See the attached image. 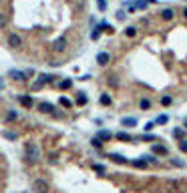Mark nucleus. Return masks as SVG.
I'll list each match as a JSON object with an SVG mask.
<instances>
[{
    "mask_svg": "<svg viewBox=\"0 0 187 193\" xmlns=\"http://www.w3.org/2000/svg\"><path fill=\"white\" fill-rule=\"evenodd\" d=\"M24 159H26V163H30V165L38 163V159H40V149H38V145H34V143L24 145Z\"/></svg>",
    "mask_w": 187,
    "mask_h": 193,
    "instance_id": "obj_1",
    "label": "nucleus"
},
{
    "mask_svg": "<svg viewBox=\"0 0 187 193\" xmlns=\"http://www.w3.org/2000/svg\"><path fill=\"white\" fill-rule=\"evenodd\" d=\"M32 189L34 193H48V183L44 181V179H34V183H32Z\"/></svg>",
    "mask_w": 187,
    "mask_h": 193,
    "instance_id": "obj_2",
    "label": "nucleus"
},
{
    "mask_svg": "<svg viewBox=\"0 0 187 193\" xmlns=\"http://www.w3.org/2000/svg\"><path fill=\"white\" fill-rule=\"evenodd\" d=\"M52 48L57 50V53H62V50L66 48V36H58L57 40L52 42Z\"/></svg>",
    "mask_w": 187,
    "mask_h": 193,
    "instance_id": "obj_3",
    "label": "nucleus"
},
{
    "mask_svg": "<svg viewBox=\"0 0 187 193\" xmlns=\"http://www.w3.org/2000/svg\"><path fill=\"white\" fill-rule=\"evenodd\" d=\"M38 111L40 113H46V115H54V105H50V103H38Z\"/></svg>",
    "mask_w": 187,
    "mask_h": 193,
    "instance_id": "obj_4",
    "label": "nucleus"
},
{
    "mask_svg": "<svg viewBox=\"0 0 187 193\" xmlns=\"http://www.w3.org/2000/svg\"><path fill=\"white\" fill-rule=\"evenodd\" d=\"M8 44H10L12 48H18V46H22V38H20L18 34H10V36H8Z\"/></svg>",
    "mask_w": 187,
    "mask_h": 193,
    "instance_id": "obj_5",
    "label": "nucleus"
},
{
    "mask_svg": "<svg viewBox=\"0 0 187 193\" xmlns=\"http://www.w3.org/2000/svg\"><path fill=\"white\" fill-rule=\"evenodd\" d=\"M8 76H10V79H14V80H26V72L16 71V68H12V71L8 72Z\"/></svg>",
    "mask_w": 187,
    "mask_h": 193,
    "instance_id": "obj_6",
    "label": "nucleus"
},
{
    "mask_svg": "<svg viewBox=\"0 0 187 193\" xmlns=\"http://www.w3.org/2000/svg\"><path fill=\"white\" fill-rule=\"evenodd\" d=\"M109 58H111L109 53H99V54H97V62H99V64H107Z\"/></svg>",
    "mask_w": 187,
    "mask_h": 193,
    "instance_id": "obj_7",
    "label": "nucleus"
},
{
    "mask_svg": "<svg viewBox=\"0 0 187 193\" xmlns=\"http://www.w3.org/2000/svg\"><path fill=\"white\" fill-rule=\"evenodd\" d=\"M153 153H157V155H167V147H165V145H153Z\"/></svg>",
    "mask_w": 187,
    "mask_h": 193,
    "instance_id": "obj_8",
    "label": "nucleus"
},
{
    "mask_svg": "<svg viewBox=\"0 0 187 193\" xmlns=\"http://www.w3.org/2000/svg\"><path fill=\"white\" fill-rule=\"evenodd\" d=\"M173 16H175V12H173L171 8H165V10L161 12V18H163V20H171Z\"/></svg>",
    "mask_w": 187,
    "mask_h": 193,
    "instance_id": "obj_9",
    "label": "nucleus"
},
{
    "mask_svg": "<svg viewBox=\"0 0 187 193\" xmlns=\"http://www.w3.org/2000/svg\"><path fill=\"white\" fill-rule=\"evenodd\" d=\"M121 123H123V127H135V125H137V119H133V117H125Z\"/></svg>",
    "mask_w": 187,
    "mask_h": 193,
    "instance_id": "obj_10",
    "label": "nucleus"
},
{
    "mask_svg": "<svg viewBox=\"0 0 187 193\" xmlns=\"http://www.w3.org/2000/svg\"><path fill=\"white\" fill-rule=\"evenodd\" d=\"M20 103H22V107H26V109H30V107H32V99L28 97V95L20 97Z\"/></svg>",
    "mask_w": 187,
    "mask_h": 193,
    "instance_id": "obj_11",
    "label": "nucleus"
},
{
    "mask_svg": "<svg viewBox=\"0 0 187 193\" xmlns=\"http://www.w3.org/2000/svg\"><path fill=\"white\" fill-rule=\"evenodd\" d=\"M117 139H119V141H133V137H131L129 133L121 131V133H117Z\"/></svg>",
    "mask_w": 187,
    "mask_h": 193,
    "instance_id": "obj_12",
    "label": "nucleus"
},
{
    "mask_svg": "<svg viewBox=\"0 0 187 193\" xmlns=\"http://www.w3.org/2000/svg\"><path fill=\"white\" fill-rule=\"evenodd\" d=\"M71 87H73V80L71 79H65V80L58 83V89H71Z\"/></svg>",
    "mask_w": 187,
    "mask_h": 193,
    "instance_id": "obj_13",
    "label": "nucleus"
},
{
    "mask_svg": "<svg viewBox=\"0 0 187 193\" xmlns=\"http://www.w3.org/2000/svg\"><path fill=\"white\" fill-rule=\"evenodd\" d=\"M99 141H109L111 139V133L109 131H99V137H97Z\"/></svg>",
    "mask_w": 187,
    "mask_h": 193,
    "instance_id": "obj_14",
    "label": "nucleus"
},
{
    "mask_svg": "<svg viewBox=\"0 0 187 193\" xmlns=\"http://www.w3.org/2000/svg\"><path fill=\"white\" fill-rule=\"evenodd\" d=\"M173 137H175V139H181V141H183L185 131H183V129H173Z\"/></svg>",
    "mask_w": 187,
    "mask_h": 193,
    "instance_id": "obj_15",
    "label": "nucleus"
},
{
    "mask_svg": "<svg viewBox=\"0 0 187 193\" xmlns=\"http://www.w3.org/2000/svg\"><path fill=\"white\" fill-rule=\"evenodd\" d=\"M99 103H101V105H105V107H109V105H111V97H109V95H101Z\"/></svg>",
    "mask_w": 187,
    "mask_h": 193,
    "instance_id": "obj_16",
    "label": "nucleus"
},
{
    "mask_svg": "<svg viewBox=\"0 0 187 193\" xmlns=\"http://www.w3.org/2000/svg\"><path fill=\"white\" fill-rule=\"evenodd\" d=\"M133 167H137V169H145L147 163L143 161V159H135V161H133Z\"/></svg>",
    "mask_w": 187,
    "mask_h": 193,
    "instance_id": "obj_17",
    "label": "nucleus"
},
{
    "mask_svg": "<svg viewBox=\"0 0 187 193\" xmlns=\"http://www.w3.org/2000/svg\"><path fill=\"white\" fill-rule=\"evenodd\" d=\"M76 105H87V97H84V93H79V97H76Z\"/></svg>",
    "mask_w": 187,
    "mask_h": 193,
    "instance_id": "obj_18",
    "label": "nucleus"
},
{
    "mask_svg": "<svg viewBox=\"0 0 187 193\" xmlns=\"http://www.w3.org/2000/svg\"><path fill=\"white\" fill-rule=\"evenodd\" d=\"M139 107H141L143 111H147V109H149V107H151V101H149V99H143V101L139 103Z\"/></svg>",
    "mask_w": 187,
    "mask_h": 193,
    "instance_id": "obj_19",
    "label": "nucleus"
},
{
    "mask_svg": "<svg viewBox=\"0 0 187 193\" xmlns=\"http://www.w3.org/2000/svg\"><path fill=\"white\" fill-rule=\"evenodd\" d=\"M58 103H61L62 107H66V109H71V107H73V103H71L66 97H61V101H58Z\"/></svg>",
    "mask_w": 187,
    "mask_h": 193,
    "instance_id": "obj_20",
    "label": "nucleus"
},
{
    "mask_svg": "<svg viewBox=\"0 0 187 193\" xmlns=\"http://www.w3.org/2000/svg\"><path fill=\"white\" fill-rule=\"evenodd\" d=\"M171 103H173V99L169 97V95H165L163 99H161V105H163V107H169V105H171Z\"/></svg>",
    "mask_w": 187,
    "mask_h": 193,
    "instance_id": "obj_21",
    "label": "nucleus"
},
{
    "mask_svg": "<svg viewBox=\"0 0 187 193\" xmlns=\"http://www.w3.org/2000/svg\"><path fill=\"white\" fill-rule=\"evenodd\" d=\"M101 30H103V28H101V26H97V28H95V30H93V32H91V38H93V40H97V38H99V36H101Z\"/></svg>",
    "mask_w": 187,
    "mask_h": 193,
    "instance_id": "obj_22",
    "label": "nucleus"
},
{
    "mask_svg": "<svg viewBox=\"0 0 187 193\" xmlns=\"http://www.w3.org/2000/svg\"><path fill=\"white\" fill-rule=\"evenodd\" d=\"M169 121V117H167V115H161V117H157V125H165V123H167Z\"/></svg>",
    "mask_w": 187,
    "mask_h": 193,
    "instance_id": "obj_23",
    "label": "nucleus"
},
{
    "mask_svg": "<svg viewBox=\"0 0 187 193\" xmlns=\"http://www.w3.org/2000/svg\"><path fill=\"white\" fill-rule=\"evenodd\" d=\"M111 159L115 161V163H127V159L123 155H111Z\"/></svg>",
    "mask_w": 187,
    "mask_h": 193,
    "instance_id": "obj_24",
    "label": "nucleus"
},
{
    "mask_svg": "<svg viewBox=\"0 0 187 193\" xmlns=\"http://www.w3.org/2000/svg\"><path fill=\"white\" fill-rule=\"evenodd\" d=\"M125 34H127V36H135V34H137V28H135V26L125 28Z\"/></svg>",
    "mask_w": 187,
    "mask_h": 193,
    "instance_id": "obj_25",
    "label": "nucleus"
},
{
    "mask_svg": "<svg viewBox=\"0 0 187 193\" xmlns=\"http://www.w3.org/2000/svg\"><path fill=\"white\" fill-rule=\"evenodd\" d=\"M97 6H99V10H107V0H97Z\"/></svg>",
    "mask_w": 187,
    "mask_h": 193,
    "instance_id": "obj_26",
    "label": "nucleus"
},
{
    "mask_svg": "<svg viewBox=\"0 0 187 193\" xmlns=\"http://www.w3.org/2000/svg\"><path fill=\"white\" fill-rule=\"evenodd\" d=\"M42 87H44V80L40 79V80H36V83L32 85V91H38V89H42Z\"/></svg>",
    "mask_w": 187,
    "mask_h": 193,
    "instance_id": "obj_27",
    "label": "nucleus"
},
{
    "mask_svg": "<svg viewBox=\"0 0 187 193\" xmlns=\"http://www.w3.org/2000/svg\"><path fill=\"white\" fill-rule=\"evenodd\" d=\"M6 14H2V12H0V28H4V26H6Z\"/></svg>",
    "mask_w": 187,
    "mask_h": 193,
    "instance_id": "obj_28",
    "label": "nucleus"
},
{
    "mask_svg": "<svg viewBox=\"0 0 187 193\" xmlns=\"http://www.w3.org/2000/svg\"><path fill=\"white\" fill-rule=\"evenodd\" d=\"M93 169H95L97 173H105V165H99V163H97V165H93Z\"/></svg>",
    "mask_w": 187,
    "mask_h": 193,
    "instance_id": "obj_29",
    "label": "nucleus"
},
{
    "mask_svg": "<svg viewBox=\"0 0 187 193\" xmlns=\"http://www.w3.org/2000/svg\"><path fill=\"white\" fill-rule=\"evenodd\" d=\"M16 119V111H10V113L6 115V121H14Z\"/></svg>",
    "mask_w": 187,
    "mask_h": 193,
    "instance_id": "obj_30",
    "label": "nucleus"
},
{
    "mask_svg": "<svg viewBox=\"0 0 187 193\" xmlns=\"http://www.w3.org/2000/svg\"><path fill=\"white\" fill-rule=\"evenodd\" d=\"M179 149H181V151H185V153H187V141H181V143H179Z\"/></svg>",
    "mask_w": 187,
    "mask_h": 193,
    "instance_id": "obj_31",
    "label": "nucleus"
},
{
    "mask_svg": "<svg viewBox=\"0 0 187 193\" xmlns=\"http://www.w3.org/2000/svg\"><path fill=\"white\" fill-rule=\"evenodd\" d=\"M117 18H119V20H123V18H125V12L119 10V12H117Z\"/></svg>",
    "mask_w": 187,
    "mask_h": 193,
    "instance_id": "obj_32",
    "label": "nucleus"
},
{
    "mask_svg": "<svg viewBox=\"0 0 187 193\" xmlns=\"http://www.w3.org/2000/svg\"><path fill=\"white\" fill-rule=\"evenodd\" d=\"M93 145H95V147H101V141H99V139L95 137V139H93Z\"/></svg>",
    "mask_w": 187,
    "mask_h": 193,
    "instance_id": "obj_33",
    "label": "nucleus"
},
{
    "mask_svg": "<svg viewBox=\"0 0 187 193\" xmlns=\"http://www.w3.org/2000/svg\"><path fill=\"white\" fill-rule=\"evenodd\" d=\"M143 139H145V141H155V137H153V135H145Z\"/></svg>",
    "mask_w": 187,
    "mask_h": 193,
    "instance_id": "obj_34",
    "label": "nucleus"
},
{
    "mask_svg": "<svg viewBox=\"0 0 187 193\" xmlns=\"http://www.w3.org/2000/svg\"><path fill=\"white\" fill-rule=\"evenodd\" d=\"M183 16H185V18H187V8H185V10H183Z\"/></svg>",
    "mask_w": 187,
    "mask_h": 193,
    "instance_id": "obj_35",
    "label": "nucleus"
},
{
    "mask_svg": "<svg viewBox=\"0 0 187 193\" xmlns=\"http://www.w3.org/2000/svg\"><path fill=\"white\" fill-rule=\"evenodd\" d=\"M147 2H155V0H147Z\"/></svg>",
    "mask_w": 187,
    "mask_h": 193,
    "instance_id": "obj_36",
    "label": "nucleus"
},
{
    "mask_svg": "<svg viewBox=\"0 0 187 193\" xmlns=\"http://www.w3.org/2000/svg\"><path fill=\"white\" fill-rule=\"evenodd\" d=\"M0 89H2V80H0Z\"/></svg>",
    "mask_w": 187,
    "mask_h": 193,
    "instance_id": "obj_37",
    "label": "nucleus"
},
{
    "mask_svg": "<svg viewBox=\"0 0 187 193\" xmlns=\"http://www.w3.org/2000/svg\"><path fill=\"white\" fill-rule=\"evenodd\" d=\"M185 127H187V119H185Z\"/></svg>",
    "mask_w": 187,
    "mask_h": 193,
    "instance_id": "obj_38",
    "label": "nucleus"
}]
</instances>
